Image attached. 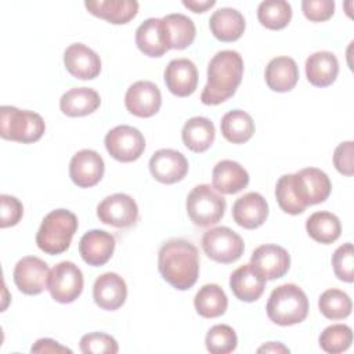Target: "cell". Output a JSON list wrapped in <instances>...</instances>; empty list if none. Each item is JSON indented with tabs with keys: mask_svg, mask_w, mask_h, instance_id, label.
Wrapping results in <instances>:
<instances>
[{
	"mask_svg": "<svg viewBox=\"0 0 354 354\" xmlns=\"http://www.w3.org/2000/svg\"><path fill=\"white\" fill-rule=\"evenodd\" d=\"M332 184L326 173L317 167H306L295 174L279 177L275 196L279 207L289 214H300L307 206L326 201Z\"/></svg>",
	"mask_w": 354,
	"mask_h": 354,
	"instance_id": "obj_1",
	"label": "cell"
},
{
	"mask_svg": "<svg viewBox=\"0 0 354 354\" xmlns=\"http://www.w3.org/2000/svg\"><path fill=\"white\" fill-rule=\"evenodd\" d=\"M162 278L178 290L192 288L199 275V254L195 245L185 239H170L158 254Z\"/></svg>",
	"mask_w": 354,
	"mask_h": 354,
	"instance_id": "obj_2",
	"label": "cell"
},
{
	"mask_svg": "<svg viewBox=\"0 0 354 354\" xmlns=\"http://www.w3.org/2000/svg\"><path fill=\"white\" fill-rule=\"evenodd\" d=\"M243 59L238 51L221 50L207 65V83L201 94L206 105H218L232 97L241 84Z\"/></svg>",
	"mask_w": 354,
	"mask_h": 354,
	"instance_id": "obj_3",
	"label": "cell"
},
{
	"mask_svg": "<svg viewBox=\"0 0 354 354\" xmlns=\"http://www.w3.org/2000/svg\"><path fill=\"white\" fill-rule=\"evenodd\" d=\"M266 310L274 324L281 326L295 325L306 319L308 299L297 285L283 283L271 292Z\"/></svg>",
	"mask_w": 354,
	"mask_h": 354,
	"instance_id": "obj_4",
	"label": "cell"
},
{
	"mask_svg": "<svg viewBox=\"0 0 354 354\" xmlns=\"http://www.w3.org/2000/svg\"><path fill=\"white\" fill-rule=\"evenodd\" d=\"M77 230V217L66 209L50 212L41 221L36 234V243L47 254L64 253Z\"/></svg>",
	"mask_w": 354,
	"mask_h": 354,
	"instance_id": "obj_5",
	"label": "cell"
},
{
	"mask_svg": "<svg viewBox=\"0 0 354 354\" xmlns=\"http://www.w3.org/2000/svg\"><path fill=\"white\" fill-rule=\"evenodd\" d=\"M44 130L46 124L39 113L11 105L0 108V136L4 140L30 144L40 140Z\"/></svg>",
	"mask_w": 354,
	"mask_h": 354,
	"instance_id": "obj_6",
	"label": "cell"
},
{
	"mask_svg": "<svg viewBox=\"0 0 354 354\" xmlns=\"http://www.w3.org/2000/svg\"><path fill=\"white\" fill-rule=\"evenodd\" d=\"M225 206V199L209 184L194 187L185 202L188 217L199 227L217 224L224 216Z\"/></svg>",
	"mask_w": 354,
	"mask_h": 354,
	"instance_id": "obj_7",
	"label": "cell"
},
{
	"mask_svg": "<svg viewBox=\"0 0 354 354\" xmlns=\"http://www.w3.org/2000/svg\"><path fill=\"white\" fill-rule=\"evenodd\" d=\"M202 248L206 256L217 263L230 264L236 261L245 250L241 235L228 227H214L202 236Z\"/></svg>",
	"mask_w": 354,
	"mask_h": 354,
	"instance_id": "obj_8",
	"label": "cell"
},
{
	"mask_svg": "<svg viewBox=\"0 0 354 354\" xmlns=\"http://www.w3.org/2000/svg\"><path fill=\"white\" fill-rule=\"evenodd\" d=\"M51 297L62 304L75 301L83 290V274L72 261H61L53 267L47 286Z\"/></svg>",
	"mask_w": 354,
	"mask_h": 354,
	"instance_id": "obj_9",
	"label": "cell"
},
{
	"mask_svg": "<svg viewBox=\"0 0 354 354\" xmlns=\"http://www.w3.org/2000/svg\"><path fill=\"white\" fill-rule=\"evenodd\" d=\"M105 148L113 159L119 162H133L142 155L145 138L138 129L120 124L106 133Z\"/></svg>",
	"mask_w": 354,
	"mask_h": 354,
	"instance_id": "obj_10",
	"label": "cell"
},
{
	"mask_svg": "<svg viewBox=\"0 0 354 354\" xmlns=\"http://www.w3.org/2000/svg\"><path fill=\"white\" fill-rule=\"evenodd\" d=\"M97 217L104 224L116 228H127L136 224L138 218V206L130 195L118 192L104 198L98 203Z\"/></svg>",
	"mask_w": 354,
	"mask_h": 354,
	"instance_id": "obj_11",
	"label": "cell"
},
{
	"mask_svg": "<svg viewBox=\"0 0 354 354\" xmlns=\"http://www.w3.org/2000/svg\"><path fill=\"white\" fill-rule=\"evenodd\" d=\"M12 277L19 292L35 296L47 289L50 268L41 259L26 256L15 264Z\"/></svg>",
	"mask_w": 354,
	"mask_h": 354,
	"instance_id": "obj_12",
	"label": "cell"
},
{
	"mask_svg": "<svg viewBox=\"0 0 354 354\" xmlns=\"http://www.w3.org/2000/svg\"><path fill=\"white\" fill-rule=\"evenodd\" d=\"M124 105L126 109L134 116L151 118L158 113L162 105L160 90L149 80H138L127 88Z\"/></svg>",
	"mask_w": 354,
	"mask_h": 354,
	"instance_id": "obj_13",
	"label": "cell"
},
{
	"mask_svg": "<svg viewBox=\"0 0 354 354\" xmlns=\"http://www.w3.org/2000/svg\"><path fill=\"white\" fill-rule=\"evenodd\" d=\"M149 170L152 177L159 183L174 184L185 177L188 171V160L181 152L163 148L151 156Z\"/></svg>",
	"mask_w": 354,
	"mask_h": 354,
	"instance_id": "obj_14",
	"label": "cell"
},
{
	"mask_svg": "<svg viewBox=\"0 0 354 354\" xmlns=\"http://www.w3.org/2000/svg\"><path fill=\"white\" fill-rule=\"evenodd\" d=\"M105 165L101 155L93 149L76 152L69 163V177L80 188H90L100 183Z\"/></svg>",
	"mask_w": 354,
	"mask_h": 354,
	"instance_id": "obj_15",
	"label": "cell"
},
{
	"mask_svg": "<svg viewBox=\"0 0 354 354\" xmlns=\"http://www.w3.org/2000/svg\"><path fill=\"white\" fill-rule=\"evenodd\" d=\"M250 263L266 279L282 278L290 267V256L286 249L278 245H261L254 249Z\"/></svg>",
	"mask_w": 354,
	"mask_h": 354,
	"instance_id": "obj_16",
	"label": "cell"
},
{
	"mask_svg": "<svg viewBox=\"0 0 354 354\" xmlns=\"http://www.w3.org/2000/svg\"><path fill=\"white\" fill-rule=\"evenodd\" d=\"M136 44L148 57H162L170 50L166 24L162 18H148L136 30Z\"/></svg>",
	"mask_w": 354,
	"mask_h": 354,
	"instance_id": "obj_17",
	"label": "cell"
},
{
	"mask_svg": "<svg viewBox=\"0 0 354 354\" xmlns=\"http://www.w3.org/2000/svg\"><path fill=\"white\" fill-rule=\"evenodd\" d=\"M64 64L66 71L80 80H90L100 75V55L83 43H73L64 53Z\"/></svg>",
	"mask_w": 354,
	"mask_h": 354,
	"instance_id": "obj_18",
	"label": "cell"
},
{
	"mask_svg": "<svg viewBox=\"0 0 354 354\" xmlns=\"http://www.w3.org/2000/svg\"><path fill=\"white\" fill-rule=\"evenodd\" d=\"M115 245V236L111 232L90 230L79 241V253L88 266L100 267L112 257Z\"/></svg>",
	"mask_w": 354,
	"mask_h": 354,
	"instance_id": "obj_19",
	"label": "cell"
},
{
	"mask_svg": "<svg viewBox=\"0 0 354 354\" xmlns=\"http://www.w3.org/2000/svg\"><path fill=\"white\" fill-rule=\"evenodd\" d=\"M165 83L177 97L191 95L198 86V69L188 58L171 59L165 69Z\"/></svg>",
	"mask_w": 354,
	"mask_h": 354,
	"instance_id": "obj_20",
	"label": "cell"
},
{
	"mask_svg": "<svg viewBox=\"0 0 354 354\" xmlns=\"http://www.w3.org/2000/svg\"><path fill=\"white\" fill-rule=\"evenodd\" d=\"M93 297L100 308L106 311L118 310L123 306L127 297L124 279L116 272H105L100 275L93 286Z\"/></svg>",
	"mask_w": 354,
	"mask_h": 354,
	"instance_id": "obj_21",
	"label": "cell"
},
{
	"mask_svg": "<svg viewBox=\"0 0 354 354\" xmlns=\"http://www.w3.org/2000/svg\"><path fill=\"white\" fill-rule=\"evenodd\" d=\"M234 221L246 230H254L268 217V203L259 192H248L239 196L232 206Z\"/></svg>",
	"mask_w": 354,
	"mask_h": 354,
	"instance_id": "obj_22",
	"label": "cell"
},
{
	"mask_svg": "<svg viewBox=\"0 0 354 354\" xmlns=\"http://www.w3.org/2000/svg\"><path fill=\"white\" fill-rule=\"evenodd\" d=\"M266 278L254 268V266L245 264L238 267L230 277V288L236 299L252 303L260 299L266 288Z\"/></svg>",
	"mask_w": 354,
	"mask_h": 354,
	"instance_id": "obj_23",
	"label": "cell"
},
{
	"mask_svg": "<svg viewBox=\"0 0 354 354\" xmlns=\"http://www.w3.org/2000/svg\"><path fill=\"white\" fill-rule=\"evenodd\" d=\"M212 183L216 191L232 195L246 188L249 184V174L238 162L224 159L213 167Z\"/></svg>",
	"mask_w": 354,
	"mask_h": 354,
	"instance_id": "obj_24",
	"label": "cell"
},
{
	"mask_svg": "<svg viewBox=\"0 0 354 354\" xmlns=\"http://www.w3.org/2000/svg\"><path fill=\"white\" fill-rule=\"evenodd\" d=\"M266 83L272 91H290L299 80V68L290 57H275L266 66Z\"/></svg>",
	"mask_w": 354,
	"mask_h": 354,
	"instance_id": "obj_25",
	"label": "cell"
},
{
	"mask_svg": "<svg viewBox=\"0 0 354 354\" xmlns=\"http://www.w3.org/2000/svg\"><path fill=\"white\" fill-rule=\"evenodd\" d=\"M84 6L90 14L115 25L127 24L138 11L136 0H90Z\"/></svg>",
	"mask_w": 354,
	"mask_h": 354,
	"instance_id": "obj_26",
	"label": "cell"
},
{
	"mask_svg": "<svg viewBox=\"0 0 354 354\" xmlns=\"http://www.w3.org/2000/svg\"><path fill=\"white\" fill-rule=\"evenodd\" d=\"M210 32L220 41H235L245 30L243 15L231 7L216 10L209 19Z\"/></svg>",
	"mask_w": 354,
	"mask_h": 354,
	"instance_id": "obj_27",
	"label": "cell"
},
{
	"mask_svg": "<svg viewBox=\"0 0 354 354\" xmlns=\"http://www.w3.org/2000/svg\"><path fill=\"white\" fill-rule=\"evenodd\" d=\"M339 73V61L330 51H317L306 61L307 80L315 87L330 86Z\"/></svg>",
	"mask_w": 354,
	"mask_h": 354,
	"instance_id": "obj_28",
	"label": "cell"
},
{
	"mask_svg": "<svg viewBox=\"0 0 354 354\" xmlns=\"http://www.w3.org/2000/svg\"><path fill=\"white\" fill-rule=\"evenodd\" d=\"M100 104V94L88 87H73L64 93L59 100L61 112L71 118L90 115L97 111Z\"/></svg>",
	"mask_w": 354,
	"mask_h": 354,
	"instance_id": "obj_29",
	"label": "cell"
},
{
	"mask_svg": "<svg viewBox=\"0 0 354 354\" xmlns=\"http://www.w3.org/2000/svg\"><path fill=\"white\" fill-rule=\"evenodd\" d=\"M214 124L203 116H194L188 119L181 131L184 145L196 153L209 149L214 141Z\"/></svg>",
	"mask_w": 354,
	"mask_h": 354,
	"instance_id": "obj_30",
	"label": "cell"
},
{
	"mask_svg": "<svg viewBox=\"0 0 354 354\" xmlns=\"http://www.w3.org/2000/svg\"><path fill=\"white\" fill-rule=\"evenodd\" d=\"M220 129L227 141L232 144H243L252 138L254 133V122L248 112L234 109L221 118Z\"/></svg>",
	"mask_w": 354,
	"mask_h": 354,
	"instance_id": "obj_31",
	"label": "cell"
},
{
	"mask_svg": "<svg viewBox=\"0 0 354 354\" xmlns=\"http://www.w3.org/2000/svg\"><path fill=\"white\" fill-rule=\"evenodd\" d=\"M194 306L201 317L216 318L225 313L228 299L221 286L216 283H206L195 295Z\"/></svg>",
	"mask_w": 354,
	"mask_h": 354,
	"instance_id": "obj_32",
	"label": "cell"
},
{
	"mask_svg": "<svg viewBox=\"0 0 354 354\" xmlns=\"http://www.w3.org/2000/svg\"><path fill=\"white\" fill-rule=\"evenodd\" d=\"M306 230L308 235L319 243H332L342 234V225L330 212H315L306 221Z\"/></svg>",
	"mask_w": 354,
	"mask_h": 354,
	"instance_id": "obj_33",
	"label": "cell"
},
{
	"mask_svg": "<svg viewBox=\"0 0 354 354\" xmlns=\"http://www.w3.org/2000/svg\"><path fill=\"white\" fill-rule=\"evenodd\" d=\"M162 19L167 28L170 48L183 50L192 44L196 35V29L191 18L177 12V14H169Z\"/></svg>",
	"mask_w": 354,
	"mask_h": 354,
	"instance_id": "obj_34",
	"label": "cell"
},
{
	"mask_svg": "<svg viewBox=\"0 0 354 354\" xmlns=\"http://www.w3.org/2000/svg\"><path fill=\"white\" fill-rule=\"evenodd\" d=\"M259 22L271 30L283 29L292 18V7L285 0H266L257 7Z\"/></svg>",
	"mask_w": 354,
	"mask_h": 354,
	"instance_id": "obj_35",
	"label": "cell"
},
{
	"mask_svg": "<svg viewBox=\"0 0 354 354\" xmlns=\"http://www.w3.org/2000/svg\"><path fill=\"white\" fill-rule=\"evenodd\" d=\"M319 311L328 319H343L350 315L353 303L350 296L339 289L325 290L318 300Z\"/></svg>",
	"mask_w": 354,
	"mask_h": 354,
	"instance_id": "obj_36",
	"label": "cell"
},
{
	"mask_svg": "<svg viewBox=\"0 0 354 354\" xmlns=\"http://www.w3.org/2000/svg\"><path fill=\"white\" fill-rule=\"evenodd\" d=\"M319 346L325 353L339 354L346 351L353 342L351 328L344 324H333L325 328L319 335Z\"/></svg>",
	"mask_w": 354,
	"mask_h": 354,
	"instance_id": "obj_37",
	"label": "cell"
},
{
	"mask_svg": "<svg viewBox=\"0 0 354 354\" xmlns=\"http://www.w3.org/2000/svg\"><path fill=\"white\" fill-rule=\"evenodd\" d=\"M205 343L212 354H228L236 348L238 337L230 325L218 324L209 329Z\"/></svg>",
	"mask_w": 354,
	"mask_h": 354,
	"instance_id": "obj_38",
	"label": "cell"
},
{
	"mask_svg": "<svg viewBox=\"0 0 354 354\" xmlns=\"http://www.w3.org/2000/svg\"><path fill=\"white\" fill-rule=\"evenodd\" d=\"M332 266L335 275L344 282L354 281V249L353 243L347 242L339 246L332 256Z\"/></svg>",
	"mask_w": 354,
	"mask_h": 354,
	"instance_id": "obj_39",
	"label": "cell"
},
{
	"mask_svg": "<svg viewBox=\"0 0 354 354\" xmlns=\"http://www.w3.org/2000/svg\"><path fill=\"white\" fill-rule=\"evenodd\" d=\"M80 350L84 354H116L119 351V346L111 335L91 332L80 339Z\"/></svg>",
	"mask_w": 354,
	"mask_h": 354,
	"instance_id": "obj_40",
	"label": "cell"
},
{
	"mask_svg": "<svg viewBox=\"0 0 354 354\" xmlns=\"http://www.w3.org/2000/svg\"><path fill=\"white\" fill-rule=\"evenodd\" d=\"M0 212H1V217H0V227L1 228H7V227H12L15 224L19 223V220L22 218L24 214V206L19 202V199H17L15 196L11 195H6L1 194L0 195Z\"/></svg>",
	"mask_w": 354,
	"mask_h": 354,
	"instance_id": "obj_41",
	"label": "cell"
},
{
	"mask_svg": "<svg viewBox=\"0 0 354 354\" xmlns=\"http://www.w3.org/2000/svg\"><path fill=\"white\" fill-rule=\"evenodd\" d=\"M301 10L307 19L322 22L329 19L335 12L333 0H303Z\"/></svg>",
	"mask_w": 354,
	"mask_h": 354,
	"instance_id": "obj_42",
	"label": "cell"
},
{
	"mask_svg": "<svg viewBox=\"0 0 354 354\" xmlns=\"http://www.w3.org/2000/svg\"><path fill=\"white\" fill-rule=\"evenodd\" d=\"M353 153L354 142L346 141L336 147L333 152V165L336 170L344 176H353Z\"/></svg>",
	"mask_w": 354,
	"mask_h": 354,
	"instance_id": "obj_43",
	"label": "cell"
},
{
	"mask_svg": "<svg viewBox=\"0 0 354 354\" xmlns=\"http://www.w3.org/2000/svg\"><path fill=\"white\" fill-rule=\"evenodd\" d=\"M32 353H72L71 348L61 346L53 339H39L30 348Z\"/></svg>",
	"mask_w": 354,
	"mask_h": 354,
	"instance_id": "obj_44",
	"label": "cell"
},
{
	"mask_svg": "<svg viewBox=\"0 0 354 354\" xmlns=\"http://www.w3.org/2000/svg\"><path fill=\"white\" fill-rule=\"evenodd\" d=\"M183 4L194 12H205L216 4V0H183Z\"/></svg>",
	"mask_w": 354,
	"mask_h": 354,
	"instance_id": "obj_45",
	"label": "cell"
},
{
	"mask_svg": "<svg viewBox=\"0 0 354 354\" xmlns=\"http://www.w3.org/2000/svg\"><path fill=\"white\" fill-rule=\"evenodd\" d=\"M257 351L259 353H263V351H266V353H289V348L285 347L283 344L278 343V342L277 343L270 342L268 344H264L263 347H260Z\"/></svg>",
	"mask_w": 354,
	"mask_h": 354,
	"instance_id": "obj_46",
	"label": "cell"
}]
</instances>
